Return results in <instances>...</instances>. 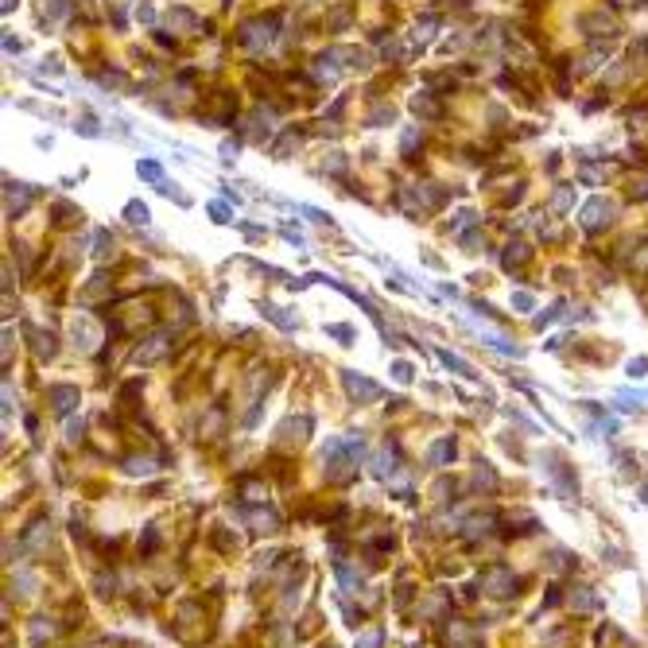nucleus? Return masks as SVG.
<instances>
[{
    "instance_id": "1",
    "label": "nucleus",
    "mask_w": 648,
    "mask_h": 648,
    "mask_svg": "<svg viewBox=\"0 0 648 648\" xmlns=\"http://www.w3.org/2000/svg\"><path fill=\"white\" fill-rule=\"evenodd\" d=\"M486 586L493 590V594H517V579H512L505 567H493V571H486Z\"/></svg>"
},
{
    "instance_id": "2",
    "label": "nucleus",
    "mask_w": 648,
    "mask_h": 648,
    "mask_svg": "<svg viewBox=\"0 0 648 648\" xmlns=\"http://www.w3.org/2000/svg\"><path fill=\"white\" fill-rule=\"evenodd\" d=\"M451 454H454V443H451V439H443V443H435L431 458H435V462H443V458H451Z\"/></svg>"
},
{
    "instance_id": "3",
    "label": "nucleus",
    "mask_w": 648,
    "mask_h": 648,
    "mask_svg": "<svg viewBox=\"0 0 648 648\" xmlns=\"http://www.w3.org/2000/svg\"><path fill=\"white\" fill-rule=\"evenodd\" d=\"M129 222H148V206L132 202V206H129Z\"/></svg>"
},
{
    "instance_id": "4",
    "label": "nucleus",
    "mask_w": 648,
    "mask_h": 648,
    "mask_svg": "<svg viewBox=\"0 0 648 648\" xmlns=\"http://www.w3.org/2000/svg\"><path fill=\"white\" fill-rule=\"evenodd\" d=\"M645 369H648V361H645V357H640V361H629V373H633V377H640Z\"/></svg>"
}]
</instances>
